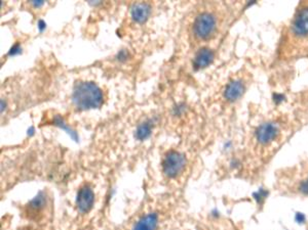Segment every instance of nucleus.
Returning a JSON list of instances; mask_svg holds the SVG:
<instances>
[{"instance_id":"obj_15","label":"nucleus","mask_w":308,"mask_h":230,"mask_svg":"<svg viewBox=\"0 0 308 230\" xmlns=\"http://www.w3.org/2000/svg\"><path fill=\"white\" fill-rule=\"evenodd\" d=\"M127 59H128V53H127L126 50H122V51L119 52V54H117V60L119 61L123 62V61H126Z\"/></svg>"},{"instance_id":"obj_8","label":"nucleus","mask_w":308,"mask_h":230,"mask_svg":"<svg viewBox=\"0 0 308 230\" xmlns=\"http://www.w3.org/2000/svg\"><path fill=\"white\" fill-rule=\"evenodd\" d=\"M158 224V216L156 213H149L143 216L134 226L133 230H155Z\"/></svg>"},{"instance_id":"obj_16","label":"nucleus","mask_w":308,"mask_h":230,"mask_svg":"<svg viewBox=\"0 0 308 230\" xmlns=\"http://www.w3.org/2000/svg\"><path fill=\"white\" fill-rule=\"evenodd\" d=\"M45 27H46L45 23H44L43 21H39V23H38V28H39V30H40V31H43V30L45 29Z\"/></svg>"},{"instance_id":"obj_1","label":"nucleus","mask_w":308,"mask_h":230,"mask_svg":"<svg viewBox=\"0 0 308 230\" xmlns=\"http://www.w3.org/2000/svg\"><path fill=\"white\" fill-rule=\"evenodd\" d=\"M72 100L79 109L99 108L103 103V93L93 82H77L73 89Z\"/></svg>"},{"instance_id":"obj_2","label":"nucleus","mask_w":308,"mask_h":230,"mask_svg":"<svg viewBox=\"0 0 308 230\" xmlns=\"http://www.w3.org/2000/svg\"><path fill=\"white\" fill-rule=\"evenodd\" d=\"M216 17L210 13H202L194 21L193 32L198 39H209L216 31Z\"/></svg>"},{"instance_id":"obj_11","label":"nucleus","mask_w":308,"mask_h":230,"mask_svg":"<svg viewBox=\"0 0 308 230\" xmlns=\"http://www.w3.org/2000/svg\"><path fill=\"white\" fill-rule=\"evenodd\" d=\"M153 126H154V122L152 120H147L142 124H140L136 130V134H135L136 138L138 140L147 139L151 135Z\"/></svg>"},{"instance_id":"obj_4","label":"nucleus","mask_w":308,"mask_h":230,"mask_svg":"<svg viewBox=\"0 0 308 230\" xmlns=\"http://www.w3.org/2000/svg\"><path fill=\"white\" fill-rule=\"evenodd\" d=\"M292 34L296 38L308 37V7H303L296 14L292 23Z\"/></svg>"},{"instance_id":"obj_10","label":"nucleus","mask_w":308,"mask_h":230,"mask_svg":"<svg viewBox=\"0 0 308 230\" xmlns=\"http://www.w3.org/2000/svg\"><path fill=\"white\" fill-rule=\"evenodd\" d=\"M151 12V8L148 4H136L131 11V16L133 20L137 23L145 22Z\"/></svg>"},{"instance_id":"obj_13","label":"nucleus","mask_w":308,"mask_h":230,"mask_svg":"<svg viewBox=\"0 0 308 230\" xmlns=\"http://www.w3.org/2000/svg\"><path fill=\"white\" fill-rule=\"evenodd\" d=\"M299 188H300L301 192H303L304 194H308V178L301 182Z\"/></svg>"},{"instance_id":"obj_18","label":"nucleus","mask_w":308,"mask_h":230,"mask_svg":"<svg viewBox=\"0 0 308 230\" xmlns=\"http://www.w3.org/2000/svg\"><path fill=\"white\" fill-rule=\"evenodd\" d=\"M5 109H6V102H5V100L3 99V100H2V112H4Z\"/></svg>"},{"instance_id":"obj_14","label":"nucleus","mask_w":308,"mask_h":230,"mask_svg":"<svg viewBox=\"0 0 308 230\" xmlns=\"http://www.w3.org/2000/svg\"><path fill=\"white\" fill-rule=\"evenodd\" d=\"M20 52H21V47H20L19 44H16V45H14V46L11 48V50H10V52H9V55H15V54H18V53H20Z\"/></svg>"},{"instance_id":"obj_6","label":"nucleus","mask_w":308,"mask_h":230,"mask_svg":"<svg viewBox=\"0 0 308 230\" xmlns=\"http://www.w3.org/2000/svg\"><path fill=\"white\" fill-rule=\"evenodd\" d=\"M278 132V127L274 123H265L258 128L256 132V138L259 143L268 145L277 137Z\"/></svg>"},{"instance_id":"obj_5","label":"nucleus","mask_w":308,"mask_h":230,"mask_svg":"<svg viewBox=\"0 0 308 230\" xmlns=\"http://www.w3.org/2000/svg\"><path fill=\"white\" fill-rule=\"evenodd\" d=\"M94 202V194L93 191L90 189V187L84 185L82 186L77 193L76 198V205L81 213H87L90 211V209L93 206Z\"/></svg>"},{"instance_id":"obj_17","label":"nucleus","mask_w":308,"mask_h":230,"mask_svg":"<svg viewBox=\"0 0 308 230\" xmlns=\"http://www.w3.org/2000/svg\"><path fill=\"white\" fill-rule=\"evenodd\" d=\"M32 5L35 8H39V7H42L44 5V3L43 2H32Z\"/></svg>"},{"instance_id":"obj_7","label":"nucleus","mask_w":308,"mask_h":230,"mask_svg":"<svg viewBox=\"0 0 308 230\" xmlns=\"http://www.w3.org/2000/svg\"><path fill=\"white\" fill-rule=\"evenodd\" d=\"M214 61V52L209 48H201L193 60V67L195 70L207 68Z\"/></svg>"},{"instance_id":"obj_3","label":"nucleus","mask_w":308,"mask_h":230,"mask_svg":"<svg viewBox=\"0 0 308 230\" xmlns=\"http://www.w3.org/2000/svg\"><path fill=\"white\" fill-rule=\"evenodd\" d=\"M185 165L186 159L184 155L171 151L165 155L162 161V171L168 177L174 178L183 171Z\"/></svg>"},{"instance_id":"obj_12","label":"nucleus","mask_w":308,"mask_h":230,"mask_svg":"<svg viewBox=\"0 0 308 230\" xmlns=\"http://www.w3.org/2000/svg\"><path fill=\"white\" fill-rule=\"evenodd\" d=\"M44 206V195L40 192L35 198H33L29 205L30 209L36 211L39 210L40 208H42Z\"/></svg>"},{"instance_id":"obj_9","label":"nucleus","mask_w":308,"mask_h":230,"mask_svg":"<svg viewBox=\"0 0 308 230\" xmlns=\"http://www.w3.org/2000/svg\"><path fill=\"white\" fill-rule=\"evenodd\" d=\"M245 91V85L242 81H232L230 82L224 91V97L228 101H234L242 96Z\"/></svg>"}]
</instances>
